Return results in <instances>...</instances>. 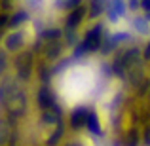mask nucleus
<instances>
[{
  "label": "nucleus",
  "mask_w": 150,
  "mask_h": 146,
  "mask_svg": "<svg viewBox=\"0 0 150 146\" xmlns=\"http://www.w3.org/2000/svg\"><path fill=\"white\" fill-rule=\"evenodd\" d=\"M97 85V70L91 65H76L65 70L57 84L59 97L67 106H78L86 102Z\"/></svg>",
  "instance_id": "obj_1"
},
{
  "label": "nucleus",
  "mask_w": 150,
  "mask_h": 146,
  "mask_svg": "<svg viewBox=\"0 0 150 146\" xmlns=\"http://www.w3.org/2000/svg\"><path fill=\"white\" fill-rule=\"evenodd\" d=\"M84 144H86V146H95V144H93V140L88 139V137H84Z\"/></svg>",
  "instance_id": "obj_2"
},
{
  "label": "nucleus",
  "mask_w": 150,
  "mask_h": 146,
  "mask_svg": "<svg viewBox=\"0 0 150 146\" xmlns=\"http://www.w3.org/2000/svg\"><path fill=\"white\" fill-rule=\"evenodd\" d=\"M46 2H51V0H46Z\"/></svg>",
  "instance_id": "obj_3"
}]
</instances>
